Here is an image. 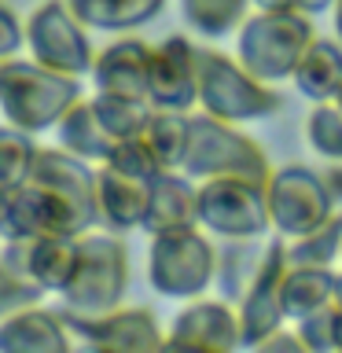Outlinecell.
Returning <instances> with one entry per match:
<instances>
[{"label":"cell","mask_w":342,"mask_h":353,"mask_svg":"<svg viewBox=\"0 0 342 353\" xmlns=\"http://www.w3.org/2000/svg\"><path fill=\"white\" fill-rule=\"evenodd\" d=\"M81 99V77L59 74L37 59H0V114L26 132L55 129Z\"/></svg>","instance_id":"cell-1"},{"label":"cell","mask_w":342,"mask_h":353,"mask_svg":"<svg viewBox=\"0 0 342 353\" xmlns=\"http://www.w3.org/2000/svg\"><path fill=\"white\" fill-rule=\"evenodd\" d=\"M316 41L313 15L305 11H250L236 30V59L261 81H291L305 48Z\"/></svg>","instance_id":"cell-2"},{"label":"cell","mask_w":342,"mask_h":353,"mask_svg":"<svg viewBox=\"0 0 342 353\" xmlns=\"http://www.w3.org/2000/svg\"><path fill=\"white\" fill-rule=\"evenodd\" d=\"M181 173H188L192 181H210V176L269 181L272 162L261 143L247 137L236 121H225L217 114L199 110V114H192V137H188Z\"/></svg>","instance_id":"cell-3"},{"label":"cell","mask_w":342,"mask_h":353,"mask_svg":"<svg viewBox=\"0 0 342 353\" xmlns=\"http://www.w3.org/2000/svg\"><path fill=\"white\" fill-rule=\"evenodd\" d=\"M129 291V247L121 243V232H81V254L70 283L59 291L63 309L70 313H110L125 302Z\"/></svg>","instance_id":"cell-4"},{"label":"cell","mask_w":342,"mask_h":353,"mask_svg":"<svg viewBox=\"0 0 342 353\" xmlns=\"http://www.w3.org/2000/svg\"><path fill=\"white\" fill-rule=\"evenodd\" d=\"M217 280V250L203 225L154 232L148 247V283L154 294L188 302L206 294Z\"/></svg>","instance_id":"cell-5"},{"label":"cell","mask_w":342,"mask_h":353,"mask_svg":"<svg viewBox=\"0 0 342 353\" xmlns=\"http://www.w3.org/2000/svg\"><path fill=\"white\" fill-rule=\"evenodd\" d=\"M199 107L236 125L265 121L280 110V96L269 81L250 74L236 55L199 48Z\"/></svg>","instance_id":"cell-6"},{"label":"cell","mask_w":342,"mask_h":353,"mask_svg":"<svg viewBox=\"0 0 342 353\" xmlns=\"http://www.w3.org/2000/svg\"><path fill=\"white\" fill-rule=\"evenodd\" d=\"M199 225L221 239L269 236L272 214L265 199V181H247V176L199 181Z\"/></svg>","instance_id":"cell-7"},{"label":"cell","mask_w":342,"mask_h":353,"mask_svg":"<svg viewBox=\"0 0 342 353\" xmlns=\"http://www.w3.org/2000/svg\"><path fill=\"white\" fill-rule=\"evenodd\" d=\"M265 199H269L272 232L283 239L305 236L339 210L324 173L309 165H276L265 181Z\"/></svg>","instance_id":"cell-8"},{"label":"cell","mask_w":342,"mask_h":353,"mask_svg":"<svg viewBox=\"0 0 342 353\" xmlns=\"http://www.w3.org/2000/svg\"><path fill=\"white\" fill-rule=\"evenodd\" d=\"M96 225L77 203L59 195L41 181H26L8 188V203L0 214V239H26V236H81Z\"/></svg>","instance_id":"cell-9"},{"label":"cell","mask_w":342,"mask_h":353,"mask_svg":"<svg viewBox=\"0 0 342 353\" xmlns=\"http://www.w3.org/2000/svg\"><path fill=\"white\" fill-rule=\"evenodd\" d=\"M88 26L74 15V8L66 0H44L30 11L26 19V48L30 59H37L44 66L59 74L85 77L92 70V44H88Z\"/></svg>","instance_id":"cell-10"},{"label":"cell","mask_w":342,"mask_h":353,"mask_svg":"<svg viewBox=\"0 0 342 353\" xmlns=\"http://www.w3.org/2000/svg\"><path fill=\"white\" fill-rule=\"evenodd\" d=\"M66 327H70L74 342L92 350H118V353H148V350H162L165 335L159 327V316L143 305H118L110 313H70L59 309Z\"/></svg>","instance_id":"cell-11"},{"label":"cell","mask_w":342,"mask_h":353,"mask_svg":"<svg viewBox=\"0 0 342 353\" xmlns=\"http://www.w3.org/2000/svg\"><path fill=\"white\" fill-rule=\"evenodd\" d=\"M283 272H287V254H283V236H272L269 258H265L258 280L250 283V291L236 302L239 309V339L247 350H258L272 331L291 324L283 313Z\"/></svg>","instance_id":"cell-12"},{"label":"cell","mask_w":342,"mask_h":353,"mask_svg":"<svg viewBox=\"0 0 342 353\" xmlns=\"http://www.w3.org/2000/svg\"><path fill=\"white\" fill-rule=\"evenodd\" d=\"M165 346H184V350H214L228 353L239 350V309L228 298H188L184 309L170 320Z\"/></svg>","instance_id":"cell-13"},{"label":"cell","mask_w":342,"mask_h":353,"mask_svg":"<svg viewBox=\"0 0 342 353\" xmlns=\"http://www.w3.org/2000/svg\"><path fill=\"white\" fill-rule=\"evenodd\" d=\"M81 236H26V239H4L0 258L8 269L26 276L48 294H59L77 269Z\"/></svg>","instance_id":"cell-14"},{"label":"cell","mask_w":342,"mask_h":353,"mask_svg":"<svg viewBox=\"0 0 342 353\" xmlns=\"http://www.w3.org/2000/svg\"><path fill=\"white\" fill-rule=\"evenodd\" d=\"M148 99L170 110L199 107V44H192L184 33H173L154 44Z\"/></svg>","instance_id":"cell-15"},{"label":"cell","mask_w":342,"mask_h":353,"mask_svg":"<svg viewBox=\"0 0 342 353\" xmlns=\"http://www.w3.org/2000/svg\"><path fill=\"white\" fill-rule=\"evenodd\" d=\"M151 55H154V44H148L143 37L110 41L103 52H96L92 70H88L96 92H118V96H143L148 99Z\"/></svg>","instance_id":"cell-16"},{"label":"cell","mask_w":342,"mask_h":353,"mask_svg":"<svg viewBox=\"0 0 342 353\" xmlns=\"http://www.w3.org/2000/svg\"><path fill=\"white\" fill-rule=\"evenodd\" d=\"M148 199H151V181L121 173L110 162L96 165V214H99V225L103 228H110V232L143 228Z\"/></svg>","instance_id":"cell-17"},{"label":"cell","mask_w":342,"mask_h":353,"mask_svg":"<svg viewBox=\"0 0 342 353\" xmlns=\"http://www.w3.org/2000/svg\"><path fill=\"white\" fill-rule=\"evenodd\" d=\"M74 335L59 309L26 305L0 320V353H66Z\"/></svg>","instance_id":"cell-18"},{"label":"cell","mask_w":342,"mask_h":353,"mask_svg":"<svg viewBox=\"0 0 342 353\" xmlns=\"http://www.w3.org/2000/svg\"><path fill=\"white\" fill-rule=\"evenodd\" d=\"M188 225H199V181H192L181 170H165L151 181L143 232L154 236V232L188 228Z\"/></svg>","instance_id":"cell-19"},{"label":"cell","mask_w":342,"mask_h":353,"mask_svg":"<svg viewBox=\"0 0 342 353\" xmlns=\"http://www.w3.org/2000/svg\"><path fill=\"white\" fill-rule=\"evenodd\" d=\"M30 181H41L55 188L59 195H66L70 203H77L85 214L96 217L99 225V214H96V165L70 154L66 148H41L37 151V162H33V176Z\"/></svg>","instance_id":"cell-20"},{"label":"cell","mask_w":342,"mask_h":353,"mask_svg":"<svg viewBox=\"0 0 342 353\" xmlns=\"http://www.w3.org/2000/svg\"><path fill=\"white\" fill-rule=\"evenodd\" d=\"M291 85L309 103L339 99V92H342V41L339 37H316L305 48L302 63L294 66Z\"/></svg>","instance_id":"cell-21"},{"label":"cell","mask_w":342,"mask_h":353,"mask_svg":"<svg viewBox=\"0 0 342 353\" xmlns=\"http://www.w3.org/2000/svg\"><path fill=\"white\" fill-rule=\"evenodd\" d=\"M272 239L269 236H250V239H225V247L217 250V294L228 302H239L250 291V283L258 280L265 258H269Z\"/></svg>","instance_id":"cell-22"},{"label":"cell","mask_w":342,"mask_h":353,"mask_svg":"<svg viewBox=\"0 0 342 353\" xmlns=\"http://www.w3.org/2000/svg\"><path fill=\"white\" fill-rule=\"evenodd\" d=\"M55 143L59 148H66L70 154H77V159H85V162H107L110 159V151H114V137L99 125V118H96V107H92V99H77V103L66 110V114L59 118V125H55Z\"/></svg>","instance_id":"cell-23"},{"label":"cell","mask_w":342,"mask_h":353,"mask_svg":"<svg viewBox=\"0 0 342 353\" xmlns=\"http://www.w3.org/2000/svg\"><path fill=\"white\" fill-rule=\"evenodd\" d=\"M335 269H320V265H287L283 272V313L287 320H302L313 309L335 302Z\"/></svg>","instance_id":"cell-24"},{"label":"cell","mask_w":342,"mask_h":353,"mask_svg":"<svg viewBox=\"0 0 342 353\" xmlns=\"http://www.w3.org/2000/svg\"><path fill=\"white\" fill-rule=\"evenodd\" d=\"M66 4L74 8V15L88 30L125 33V30H140L143 22H151L165 8V0H66Z\"/></svg>","instance_id":"cell-25"},{"label":"cell","mask_w":342,"mask_h":353,"mask_svg":"<svg viewBox=\"0 0 342 353\" xmlns=\"http://www.w3.org/2000/svg\"><path fill=\"white\" fill-rule=\"evenodd\" d=\"M177 8H181L184 26L210 41L236 33L243 26V19L254 11L250 0H177Z\"/></svg>","instance_id":"cell-26"},{"label":"cell","mask_w":342,"mask_h":353,"mask_svg":"<svg viewBox=\"0 0 342 353\" xmlns=\"http://www.w3.org/2000/svg\"><path fill=\"white\" fill-rule=\"evenodd\" d=\"M188 137H192V110H170V107H154L151 121L143 129V140L151 143V151L159 154L162 170H181Z\"/></svg>","instance_id":"cell-27"},{"label":"cell","mask_w":342,"mask_h":353,"mask_svg":"<svg viewBox=\"0 0 342 353\" xmlns=\"http://www.w3.org/2000/svg\"><path fill=\"white\" fill-rule=\"evenodd\" d=\"M287 265H320L331 269L335 261H342V206L328 221H320L313 232L294 239H283Z\"/></svg>","instance_id":"cell-28"},{"label":"cell","mask_w":342,"mask_h":353,"mask_svg":"<svg viewBox=\"0 0 342 353\" xmlns=\"http://www.w3.org/2000/svg\"><path fill=\"white\" fill-rule=\"evenodd\" d=\"M96 118L114 140H129V137H143L151 121L154 103L143 96H118V92H96L92 96Z\"/></svg>","instance_id":"cell-29"},{"label":"cell","mask_w":342,"mask_h":353,"mask_svg":"<svg viewBox=\"0 0 342 353\" xmlns=\"http://www.w3.org/2000/svg\"><path fill=\"white\" fill-rule=\"evenodd\" d=\"M37 140L33 132L19 125H0V184L19 188L33 176V162H37Z\"/></svg>","instance_id":"cell-30"},{"label":"cell","mask_w":342,"mask_h":353,"mask_svg":"<svg viewBox=\"0 0 342 353\" xmlns=\"http://www.w3.org/2000/svg\"><path fill=\"white\" fill-rule=\"evenodd\" d=\"M305 140L320 159L342 162V103L339 99L313 103V110L305 118Z\"/></svg>","instance_id":"cell-31"},{"label":"cell","mask_w":342,"mask_h":353,"mask_svg":"<svg viewBox=\"0 0 342 353\" xmlns=\"http://www.w3.org/2000/svg\"><path fill=\"white\" fill-rule=\"evenodd\" d=\"M298 327V335H302L305 350L313 353H339V305L328 302L313 309V313H305L302 320H291Z\"/></svg>","instance_id":"cell-32"},{"label":"cell","mask_w":342,"mask_h":353,"mask_svg":"<svg viewBox=\"0 0 342 353\" xmlns=\"http://www.w3.org/2000/svg\"><path fill=\"white\" fill-rule=\"evenodd\" d=\"M107 162L114 165V170L129 173V176H140V181H154L159 173H165V170H162V162H159V154L151 151V143L143 140V137L118 140Z\"/></svg>","instance_id":"cell-33"},{"label":"cell","mask_w":342,"mask_h":353,"mask_svg":"<svg viewBox=\"0 0 342 353\" xmlns=\"http://www.w3.org/2000/svg\"><path fill=\"white\" fill-rule=\"evenodd\" d=\"M44 294H48L44 287H37L26 276H19L15 269H8V261L0 258V320L19 313V309H26V305H37Z\"/></svg>","instance_id":"cell-34"},{"label":"cell","mask_w":342,"mask_h":353,"mask_svg":"<svg viewBox=\"0 0 342 353\" xmlns=\"http://www.w3.org/2000/svg\"><path fill=\"white\" fill-rule=\"evenodd\" d=\"M22 44H26V26L19 22L15 11L0 4V59H11Z\"/></svg>","instance_id":"cell-35"},{"label":"cell","mask_w":342,"mask_h":353,"mask_svg":"<svg viewBox=\"0 0 342 353\" xmlns=\"http://www.w3.org/2000/svg\"><path fill=\"white\" fill-rule=\"evenodd\" d=\"M258 350H261V353H280V350L302 353V350H305V342H302V335H298V327H294V324H283L280 331H272V335L265 339Z\"/></svg>","instance_id":"cell-36"},{"label":"cell","mask_w":342,"mask_h":353,"mask_svg":"<svg viewBox=\"0 0 342 353\" xmlns=\"http://www.w3.org/2000/svg\"><path fill=\"white\" fill-rule=\"evenodd\" d=\"M324 181L331 188V195H335V203L342 206V162H331V170L324 173Z\"/></svg>","instance_id":"cell-37"},{"label":"cell","mask_w":342,"mask_h":353,"mask_svg":"<svg viewBox=\"0 0 342 353\" xmlns=\"http://www.w3.org/2000/svg\"><path fill=\"white\" fill-rule=\"evenodd\" d=\"M254 11H298V0H250Z\"/></svg>","instance_id":"cell-38"},{"label":"cell","mask_w":342,"mask_h":353,"mask_svg":"<svg viewBox=\"0 0 342 353\" xmlns=\"http://www.w3.org/2000/svg\"><path fill=\"white\" fill-rule=\"evenodd\" d=\"M339 0H298V11H305V15H324V11H331Z\"/></svg>","instance_id":"cell-39"},{"label":"cell","mask_w":342,"mask_h":353,"mask_svg":"<svg viewBox=\"0 0 342 353\" xmlns=\"http://www.w3.org/2000/svg\"><path fill=\"white\" fill-rule=\"evenodd\" d=\"M331 26H335V37L342 41V0H339L335 8H331Z\"/></svg>","instance_id":"cell-40"},{"label":"cell","mask_w":342,"mask_h":353,"mask_svg":"<svg viewBox=\"0 0 342 353\" xmlns=\"http://www.w3.org/2000/svg\"><path fill=\"white\" fill-rule=\"evenodd\" d=\"M335 305L342 309V272H339V283H335Z\"/></svg>","instance_id":"cell-41"},{"label":"cell","mask_w":342,"mask_h":353,"mask_svg":"<svg viewBox=\"0 0 342 353\" xmlns=\"http://www.w3.org/2000/svg\"><path fill=\"white\" fill-rule=\"evenodd\" d=\"M4 203H8V188L0 184V214H4Z\"/></svg>","instance_id":"cell-42"},{"label":"cell","mask_w":342,"mask_h":353,"mask_svg":"<svg viewBox=\"0 0 342 353\" xmlns=\"http://www.w3.org/2000/svg\"><path fill=\"white\" fill-rule=\"evenodd\" d=\"M339 353H342V309H339Z\"/></svg>","instance_id":"cell-43"},{"label":"cell","mask_w":342,"mask_h":353,"mask_svg":"<svg viewBox=\"0 0 342 353\" xmlns=\"http://www.w3.org/2000/svg\"><path fill=\"white\" fill-rule=\"evenodd\" d=\"M339 103H342V92H339Z\"/></svg>","instance_id":"cell-44"}]
</instances>
